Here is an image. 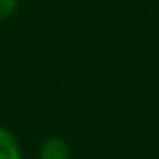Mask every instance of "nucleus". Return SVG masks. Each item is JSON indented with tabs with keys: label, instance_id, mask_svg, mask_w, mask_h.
Returning <instances> with one entry per match:
<instances>
[{
	"label": "nucleus",
	"instance_id": "obj_1",
	"mask_svg": "<svg viewBox=\"0 0 159 159\" xmlns=\"http://www.w3.org/2000/svg\"><path fill=\"white\" fill-rule=\"evenodd\" d=\"M38 159H71V146L62 137H49L43 140Z\"/></svg>",
	"mask_w": 159,
	"mask_h": 159
},
{
	"label": "nucleus",
	"instance_id": "obj_2",
	"mask_svg": "<svg viewBox=\"0 0 159 159\" xmlns=\"http://www.w3.org/2000/svg\"><path fill=\"white\" fill-rule=\"evenodd\" d=\"M21 144L17 140V137L6 129L0 127V159H21Z\"/></svg>",
	"mask_w": 159,
	"mask_h": 159
},
{
	"label": "nucleus",
	"instance_id": "obj_3",
	"mask_svg": "<svg viewBox=\"0 0 159 159\" xmlns=\"http://www.w3.org/2000/svg\"><path fill=\"white\" fill-rule=\"evenodd\" d=\"M19 8V0H0V21H6L15 15Z\"/></svg>",
	"mask_w": 159,
	"mask_h": 159
}]
</instances>
